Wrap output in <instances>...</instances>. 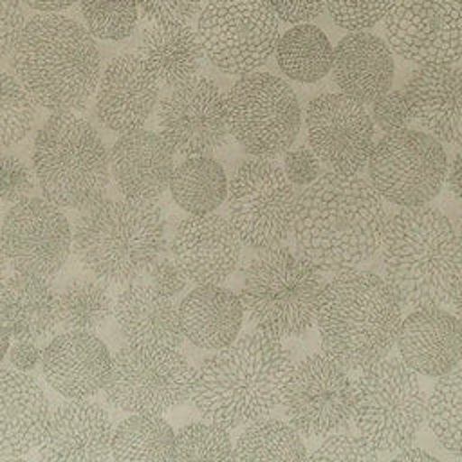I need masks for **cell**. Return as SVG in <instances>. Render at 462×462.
Segmentation results:
<instances>
[{"label": "cell", "mask_w": 462, "mask_h": 462, "mask_svg": "<svg viewBox=\"0 0 462 462\" xmlns=\"http://www.w3.org/2000/svg\"><path fill=\"white\" fill-rule=\"evenodd\" d=\"M386 220L383 197L368 180L332 171L296 197L292 235L298 253L319 271L337 274L374 256Z\"/></svg>", "instance_id": "obj_1"}, {"label": "cell", "mask_w": 462, "mask_h": 462, "mask_svg": "<svg viewBox=\"0 0 462 462\" xmlns=\"http://www.w3.org/2000/svg\"><path fill=\"white\" fill-rule=\"evenodd\" d=\"M292 368L282 341L254 330L202 361L189 399L206 420L233 430L267 417L282 402Z\"/></svg>", "instance_id": "obj_2"}, {"label": "cell", "mask_w": 462, "mask_h": 462, "mask_svg": "<svg viewBox=\"0 0 462 462\" xmlns=\"http://www.w3.org/2000/svg\"><path fill=\"white\" fill-rule=\"evenodd\" d=\"M11 67L36 105L51 112H76L96 92L101 56L83 23L65 14L42 13L23 23Z\"/></svg>", "instance_id": "obj_3"}, {"label": "cell", "mask_w": 462, "mask_h": 462, "mask_svg": "<svg viewBox=\"0 0 462 462\" xmlns=\"http://www.w3.org/2000/svg\"><path fill=\"white\" fill-rule=\"evenodd\" d=\"M384 280L402 305L442 307L462 282V247L446 215L428 206L399 208L381 240Z\"/></svg>", "instance_id": "obj_4"}, {"label": "cell", "mask_w": 462, "mask_h": 462, "mask_svg": "<svg viewBox=\"0 0 462 462\" xmlns=\"http://www.w3.org/2000/svg\"><path fill=\"white\" fill-rule=\"evenodd\" d=\"M402 321V301L379 274L337 273L325 283L316 323L325 354L346 370H363L388 356Z\"/></svg>", "instance_id": "obj_5"}, {"label": "cell", "mask_w": 462, "mask_h": 462, "mask_svg": "<svg viewBox=\"0 0 462 462\" xmlns=\"http://www.w3.org/2000/svg\"><path fill=\"white\" fill-rule=\"evenodd\" d=\"M166 247V224L153 200L101 199L72 229L81 267L105 285L125 287L146 274Z\"/></svg>", "instance_id": "obj_6"}, {"label": "cell", "mask_w": 462, "mask_h": 462, "mask_svg": "<svg viewBox=\"0 0 462 462\" xmlns=\"http://www.w3.org/2000/svg\"><path fill=\"white\" fill-rule=\"evenodd\" d=\"M321 271L301 253L276 245L245 260L240 300L256 330L276 339L307 332L325 287Z\"/></svg>", "instance_id": "obj_7"}, {"label": "cell", "mask_w": 462, "mask_h": 462, "mask_svg": "<svg viewBox=\"0 0 462 462\" xmlns=\"http://www.w3.org/2000/svg\"><path fill=\"white\" fill-rule=\"evenodd\" d=\"M32 171L47 200L85 209L101 200L108 186V152L88 119L54 112L36 134Z\"/></svg>", "instance_id": "obj_8"}, {"label": "cell", "mask_w": 462, "mask_h": 462, "mask_svg": "<svg viewBox=\"0 0 462 462\" xmlns=\"http://www.w3.org/2000/svg\"><path fill=\"white\" fill-rule=\"evenodd\" d=\"M352 419L359 437L377 453L410 446L426 419V395L417 372L386 357L363 368L354 383Z\"/></svg>", "instance_id": "obj_9"}, {"label": "cell", "mask_w": 462, "mask_h": 462, "mask_svg": "<svg viewBox=\"0 0 462 462\" xmlns=\"http://www.w3.org/2000/svg\"><path fill=\"white\" fill-rule=\"evenodd\" d=\"M229 134L254 157L271 159L289 150L301 128V108L292 87L271 72L240 76L226 94Z\"/></svg>", "instance_id": "obj_10"}, {"label": "cell", "mask_w": 462, "mask_h": 462, "mask_svg": "<svg viewBox=\"0 0 462 462\" xmlns=\"http://www.w3.org/2000/svg\"><path fill=\"white\" fill-rule=\"evenodd\" d=\"M195 372L175 346L125 343L103 390L125 411L161 415L189 399Z\"/></svg>", "instance_id": "obj_11"}, {"label": "cell", "mask_w": 462, "mask_h": 462, "mask_svg": "<svg viewBox=\"0 0 462 462\" xmlns=\"http://www.w3.org/2000/svg\"><path fill=\"white\" fill-rule=\"evenodd\" d=\"M197 34L204 56L217 69L244 76L274 54L280 25L267 0H208Z\"/></svg>", "instance_id": "obj_12"}, {"label": "cell", "mask_w": 462, "mask_h": 462, "mask_svg": "<svg viewBox=\"0 0 462 462\" xmlns=\"http://www.w3.org/2000/svg\"><path fill=\"white\" fill-rule=\"evenodd\" d=\"M226 199L229 222L247 247H276L292 233L296 193L276 162L263 157L242 162Z\"/></svg>", "instance_id": "obj_13"}, {"label": "cell", "mask_w": 462, "mask_h": 462, "mask_svg": "<svg viewBox=\"0 0 462 462\" xmlns=\"http://www.w3.org/2000/svg\"><path fill=\"white\" fill-rule=\"evenodd\" d=\"M366 166L370 184L384 200L415 208L426 206L440 191L448 155L433 135L402 128L374 144Z\"/></svg>", "instance_id": "obj_14"}, {"label": "cell", "mask_w": 462, "mask_h": 462, "mask_svg": "<svg viewBox=\"0 0 462 462\" xmlns=\"http://www.w3.org/2000/svg\"><path fill=\"white\" fill-rule=\"evenodd\" d=\"M282 404L300 435H327L352 420L354 383L328 354H310L292 368Z\"/></svg>", "instance_id": "obj_15"}, {"label": "cell", "mask_w": 462, "mask_h": 462, "mask_svg": "<svg viewBox=\"0 0 462 462\" xmlns=\"http://www.w3.org/2000/svg\"><path fill=\"white\" fill-rule=\"evenodd\" d=\"M384 29L392 51L413 65L462 58V0H392Z\"/></svg>", "instance_id": "obj_16"}, {"label": "cell", "mask_w": 462, "mask_h": 462, "mask_svg": "<svg viewBox=\"0 0 462 462\" xmlns=\"http://www.w3.org/2000/svg\"><path fill=\"white\" fill-rule=\"evenodd\" d=\"M0 240L7 263L16 273L51 280L69 258L72 229L60 206L25 197L7 211Z\"/></svg>", "instance_id": "obj_17"}, {"label": "cell", "mask_w": 462, "mask_h": 462, "mask_svg": "<svg viewBox=\"0 0 462 462\" xmlns=\"http://www.w3.org/2000/svg\"><path fill=\"white\" fill-rule=\"evenodd\" d=\"M157 125L175 152L186 157L209 155L229 135L226 94L211 79L193 78L162 97Z\"/></svg>", "instance_id": "obj_18"}, {"label": "cell", "mask_w": 462, "mask_h": 462, "mask_svg": "<svg viewBox=\"0 0 462 462\" xmlns=\"http://www.w3.org/2000/svg\"><path fill=\"white\" fill-rule=\"evenodd\" d=\"M312 152L337 173L357 175L374 150V123L363 103L345 94L316 96L305 110Z\"/></svg>", "instance_id": "obj_19"}, {"label": "cell", "mask_w": 462, "mask_h": 462, "mask_svg": "<svg viewBox=\"0 0 462 462\" xmlns=\"http://www.w3.org/2000/svg\"><path fill=\"white\" fill-rule=\"evenodd\" d=\"M173 260L197 285L222 283L240 265L242 240L218 213L189 215L175 229Z\"/></svg>", "instance_id": "obj_20"}, {"label": "cell", "mask_w": 462, "mask_h": 462, "mask_svg": "<svg viewBox=\"0 0 462 462\" xmlns=\"http://www.w3.org/2000/svg\"><path fill=\"white\" fill-rule=\"evenodd\" d=\"M159 101V81L137 52H121L108 61L94 92V112L116 134L141 128Z\"/></svg>", "instance_id": "obj_21"}, {"label": "cell", "mask_w": 462, "mask_h": 462, "mask_svg": "<svg viewBox=\"0 0 462 462\" xmlns=\"http://www.w3.org/2000/svg\"><path fill=\"white\" fill-rule=\"evenodd\" d=\"M47 384L67 399H88L105 388L112 372L108 346L88 330H67L42 352Z\"/></svg>", "instance_id": "obj_22"}, {"label": "cell", "mask_w": 462, "mask_h": 462, "mask_svg": "<svg viewBox=\"0 0 462 462\" xmlns=\"http://www.w3.org/2000/svg\"><path fill=\"white\" fill-rule=\"evenodd\" d=\"M114 426L108 411L87 399H69L52 413L38 457L49 462H99L110 457Z\"/></svg>", "instance_id": "obj_23"}, {"label": "cell", "mask_w": 462, "mask_h": 462, "mask_svg": "<svg viewBox=\"0 0 462 462\" xmlns=\"http://www.w3.org/2000/svg\"><path fill=\"white\" fill-rule=\"evenodd\" d=\"M395 343L413 372L440 377L462 359V323L440 307H417L402 318Z\"/></svg>", "instance_id": "obj_24"}, {"label": "cell", "mask_w": 462, "mask_h": 462, "mask_svg": "<svg viewBox=\"0 0 462 462\" xmlns=\"http://www.w3.org/2000/svg\"><path fill=\"white\" fill-rule=\"evenodd\" d=\"M173 148L152 130L135 128L114 143L108 162L119 193L132 200H155L170 186Z\"/></svg>", "instance_id": "obj_25"}, {"label": "cell", "mask_w": 462, "mask_h": 462, "mask_svg": "<svg viewBox=\"0 0 462 462\" xmlns=\"http://www.w3.org/2000/svg\"><path fill=\"white\" fill-rule=\"evenodd\" d=\"M51 413L38 379L0 366V455L18 457L38 448L47 435Z\"/></svg>", "instance_id": "obj_26"}, {"label": "cell", "mask_w": 462, "mask_h": 462, "mask_svg": "<svg viewBox=\"0 0 462 462\" xmlns=\"http://www.w3.org/2000/svg\"><path fill=\"white\" fill-rule=\"evenodd\" d=\"M411 117L440 143L462 146V69L453 65L419 67L408 85Z\"/></svg>", "instance_id": "obj_27"}, {"label": "cell", "mask_w": 462, "mask_h": 462, "mask_svg": "<svg viewBox=\"0 0 462 462\" xmlns=\"http://www.w3.org/2000/svg\"><path fill=\"white\" fill-rule=\"evenodd\" d=\"M393 54L375 34L366 31L350 32L334 49L332 76L341 94L374 103L390 90L393 81Z\"/></svg>", "instance_id": "obj_28"}, {"label": "cell", "mask_w": 462, "mask_h": 462, "mask_svg": "<svg viewBox=\"0 0 462 462\" xmlns=\"http://www.w3.org/2000/svg\"><path fill=\"white\" fill-rule=\"evenodd\" d=\"M116 325L126 343L180 346L184 332L173 298L155 292L146 282L135 280L114 301Z\"/></svg>", "instance_id": "obj_29"}, {"label": "cell", "mask_w": 462, "mask_h": 462, "mask_svg": "<svg viewBox=\"0 0 462 462\" xmlns=\"http://www.w3.org/2000/svg\"><path fill=\"white\" fill-rule=\"evenodd\" d=\"M244 318L240 296L220 283L197 285L179 305L184 337L204 350H220L233 343Z\"/></svg>", "instance_id": "obj_30"}, {"label": "cell", "mask_w": 462, "mask_h": 462, "mask_svg": "<svg viewBox=\"0 0 462 462\" xmlns=\"http://www.w3.org/2000/svg\"><path fill=\"white\" fill-rule=\"evenodd\" d=\"M141 60L164 87H179L197 78L204 51L199 34L186 22H152L139 38Z\"/></svg>", "instance_id": "obj_31"}, {"label": "cell", "mask_w": 462, "mask_h": 462, "mask_svg": "<svg viewBox=\"0 0 462 462\" xmlns=\"http://www.w3.org/2000/svg\"><path fill=\"white\" fill-rule=\"evenodd\" d=\"M0 321L9 336L25 341H45L60 323L56 292L49 280L16 273L0 287Z\"/></svg>", "instance_id": "obj_32"}, {"label": "cell", "mask_w": 462, "mask_h": 462, "mask_svg": "<svg viewBox=\"0 0 462 462\" xmlns=\"http://www.w3.org/2000/svg\"><path fill=\"white\" fill-rule=\"evenodd\" d=\"M224 166L209 155H189L173 168L170 191L173 200L189 215L215 211L227 197Z\"/></svg>", "instance_id": "obj_33"}, {"label": "cell", "mask_w": 462, "mask_h": 462, "mask_svg": "<svg viewBox=\"0 0 462 462\" xmlns=\"http://www.w3.org/2000/svg\"><path fill=\"white\" fill-rule=\"evenodd\" d=\"M175 431L153 413H132L114 430L110 457L117 462L173 460Z\"/></svg>", "instance_id": "obj_34"}, {"label": "cell", "mask_w": 462, "mask_h": 462, "mask_svg": "<svg viewBox=\"0 0 462 462\" xmlns=\"http://www.w3.org/2000/svg\"><path fill=\"white\" fill-rule=\"evenodd\" d=\"M274 54L285 76L300 83H314L330 72L334 49L319 27L296 23L278 40Z\"/></svg>", "instance_id": "obj_35"}, {"label": "cell", "mask_w": 462, "mask_h": 462, "mask_svg": "<svg viewBox=\"0 0 462 462\" xmlns=\"http://www.w3.org/2000/svg\"><path fill=\"white\" fill-rule=\"evenodd\" d=\"M58 318L67 330L101 328L114 314L108 285L94 276H72L56 292Z\"/></svg>", "instance_id": "obj_36"}, {"label": "cell", "mask_w": 462, "mask_h": 462, "mask_svg": "<svg viewBox=\"0 0 462 462\" xmlns=\"http://www.w3.org/2000/svg\"><path fill=\"white\" fill-rule=\"evenodd\" d=\"M300 431L278 419L262 417L247 424L233 446V460H305Z\"/></svg>", "instance_id": "obj_37"}, {"label": "cell", "mask_w": 462, "mask_h": 462, "mask_svg": "<svg viewBox=\"0 0 462 462\" xmlns=\"http://www.w3.org/2000/svg\"><path fill=\"white\" fill-rule=\"evenodd\" d=\"M426 420L437 442L462 457V368L437 377L426 401Z\"/></svg>", "instance_id": "obj_38"}, {"label": "cell", "mask_w": 462, "mask_h": 462, "mask_svg": "<svg viewBox=\"0 0 462 462\" xmlns=\"http://www.w3.org/2000/svg\"><path fill=\"white\" fill-rule=\"evenodd\" d=\"M36 121V106L16 76L0 69V146L20 143Z\"/></svg>", "instance_id": "obj_39"}, {"label": "cell", "mask_w": 462, "mask_h": 462, "mask_svg": "<svg viewBox=\"0 0 462 462\" xmlns=\"http://www.w3.org/2000/svg\"><path fill=\"white\" fill-rule=\"evenodd\" d=\"M87 31L106 42L128 38L137 25V0H79Z\"/></svg>", "instance_id": "obj_40"}, {"label": "cell", "mask_w": 462, "mask_h": 462, "mask_svg": "<svg viewBox=\"0 0 462 462\" xmlns=\"http://www.w3.org/2000/svg\"><path fill=\"white\" fill-rule=\"evenodd\" d=\"M173 460H233L229 430L215 422H189L175 431Z\"/></svg>", "instance_id": "obj_41"}, {"label": "cell", "mask_w": 462, "mask_h": 462, "mask_svg": "<svg viewBox=\"0 0 462 462\" xmlns=\"http://www.w3.org/2000/svg\"><path fill=\"white\" fill-rule=\"evenodd\" d=\"M392 0H325L332 22L350 32L372 29L381 22Z\"/></svg>", "instance_id": "obj_42"}, {"label": "cell", "mask_w": 462, "mask_h": 462, "mask_svg": "<svg viewBox=\"0 0 462 462\" xmlns=\"http://www.w3.org/2000/svg\"><path fill=\"white\" fill-rule=\"evenodd\" d=\"M34 188V171L13 153L0 152V204L13 206Z\"/></svg>", "instance_id": "obj_43"}, {"label": "cell", "mask_w": 462, "mask_h": 462, "mask_svg": "<svg viewBox=\"0 0 462 462\" xmlns=\"http://www.w3.org/2000/svg\"><path fill=\"white\" fill-rule=\"evenodd\" d=\"M307 458L334 462H372L377 458V451L372 449L361 437L339 433L327 437L312 455H307Z\"/></svg>", "instance_id": "obj_44"}, {"label": "cell", "mask_w": 462, "mask_h": 462, "mask_svg": "<svg viewBox=\"0 0 462 462\" xmlns=\"http://www.w3.org/2000/svg\"><path fill=\"white\" fill-rule=\"evenodd\" d=\"M372 116L377 126L386 134L408 128V123L413 119L404 90H388L377 97Z\"/></svg>", "instance_id": "obj_45"}, {"label": "cell", "mask_w": 462, "mask_h": 462, "mask_svg": "<svg viewBox=\"0 0 462 462\" xmlns=\"http://www.w3.org/2000/svg\"><path fill=\"white\" fill-rule=\"evenodd\" d=\"M141 13L152 22H189L199 14L202 0H137Z\"/></svg>", "instance_id": "obj_46"}, {"label": "cell", "mask_w": 462, "mask_h": 462, "mask_svg": "<svg viewBox=\"0 0 462 462\" xmlns=\"http://www.w3.org/2000/svg\"><path fill=\"white\" fill-rule=\"evenodd\" d=\"M283 171L292 186H309L319 177V159L310 146L285 150Z\"/></svg>", "instance_id": "obj_47"}, {"label": "cell", "mask_w": 462, "mask_h": 462, "mask_svg": "<svg viewBox=\"0 0 462 462\" xmlns=\"http://www.w3.org/2000/svg\"><path fill=\"white\" fill-rule=\"evenodd\" d=\"M146 283L159 294L175 298L179 296L188 283V276L179 267L175 260L170 258H159L153 262V265L146 271Z\"/></svg>", "instance_id": "obj_48"}, {"label": "cell", "mask_w": 462, "mask_h": 462, "mask_svg": "<svg viewBox=\"0 0 462 462\" xmlns=\"http://www.w3.org/2000/svg\"><path fill=\"white\" fill-rule=\"evenodd\" d=\"M25 23L20 0H0V61L13 52Z\"/></svg>", "instance_id": "obj_49"}, {"label": "cell", "mask_w": 462, "mask_h": 462, "mask_svg": "<svg viewBox=\"0 0 462 462\" xmlns=\"http://www.w3.org/2000/svg\"><path fill=\"white\" fill-rule=\"evenodd\" d=\"M274 14L285 23H307L318 18L325 0H267Z\"/></svg>", "instance_id": "obj_50"}, {"label": "cell", "mask_w": 462, "mask_h": 462, "mask_svg": "<svg viewBox=\"0 0 462 462\" xmlns=\"http://www.w3.org/2000/svg\"><path fill=\"white\" fill-rule=\"evenodd\" d=\"M11 365L22 372H32L42 363V350L34 341L16 339L9 350Z\"/></svg>", "instance_id": "obj_51"}, {"label": "cell", "mask_w": 462, "mask_h": 462, "mask_svg": "<svg viewBox=\"0 0 462 462\" xmlns=\"http://www.w3.org/2000/svg\"><path fill=\"white\" fill-rule=\"evenodd\" d=\"M446 184L449 191L462 202V152L457 153L446 170Z\"/></svg>", "instance_id": "obj_52"}, {"label": "cell", "mask_w": 462, "mask_h": 462, "mask_svg": "<svg viewBox=\"0 0 462 462\" xmlns=\"http://www.w3.org/2000/svg\"><path fill=\"white\" fill-rule=\"evenodd\" d=\"M20 2L40 13H60L63 9H69L78 0H20Z\"/></svg>", "instance_id": "obj_53"}, {"label": "cell", "mask_w": 462, "mask_h": 462, "mask_svg": "<svg viewBox=\"0 0 462 462\" xmlns=\"http://www.w3.org/2000/svg\"><path fill=\"white\" fill-rule=\"evenodd\" d=\"M395 460H404V462H435L437 458L424 451L422 448H410L406 446L401 453L395 455Z\"/></svg>", "instance_id": "obj_54"}, {"label": "cell", "mask_w": 462, "mask_h": 462, "mask_svg": "<svg viewBox=\"0 0 462 462\" xmlns=\"http://www.w3.org/2000/svg\"><path fill=\"white\" fill-rule=\"evenodd\" d=\"M9 332H7V328H5V325L0 321V363H2V359L5 357V354H7V350H9Z\"/></svg>", "instance_id": "obj_55"}, {"label": "cell", "mask_w": 462, "mask_h": 462, "mask_svg": "<svg viewBox=\"0 0 462 462\" xmlns=\"http://www.w3.org/2000/svg\"><path fill=\"white\" fill-rule=\"evenodd\" d=\"M449 303H451L453 309H455V316H457V318L460 319V323H462V282H460L458 289L455 291V294H453V298H451Z\"/></svg>", "instance_id": "obj_56"}, {"label": "cell", "mask_w": 462, "mask_h": 462, "mask_svg": "<svg viewBox=\"0 0 462 462\" xmlns=\"http://www.w3.org/2000/svg\"><path fill=\"white\" fill-rule=\"evenodd\" d=\"M5 273H7V258H5V253H4V247H2V240H0V287L5 280Z\"/></svg>", "instance_id": "obj_57"}, {"label": "cell", "mask_w": 462, "mask_h": 462, "mask_svg": "<svg viewBox=\"0 0 462 462\" xmlns=\"http://www.w3.org/2000/svg\"><path fill=\"white\" fill-rule=\"evenodd\" d=\"M457 235H458V242H460V247H462V217H460V224H458Z\"/></svg>", "instance_id": "obj_58"}]
</instances>
